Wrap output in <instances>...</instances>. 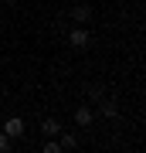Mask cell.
<instances>
[{"instance_id":"8992f818","label":"cell","mask_w":146,"mask_h":153,"mask_svg":"<svg viewBox=\"0 0 146 153\" xmlns=\"http://www.w3.org/2000/svg\"><path fill=\"white\" fill-rule=\"evenodd\" d=\"M41 133H44V136H58V133H61V123L48 116V119H41Z\"/></svg>"},{"instance_id":"9c48e42d","label":"cell","mask_w":146,"mask_h":153,"mask_svg":"<svg viewBox=\"0 0 146 153\" xmlns=\"http://www.w3.org/2000/svg\"><path fill=\"white\" fill-rule=\"evenodd\" d=\"M4 4H7V7H17V0H4Z\"/></svg>"},{"instance_id":"3957f363","label":"cell","mask_w":146,"mask_h":153,"mask_svg":"<svg viewBox=\"0 0 146 153\" xmlns=\"http://www.w3.org/2000/svg\"><path fill=\"white\" fill-rule=\"evenodd\" d=\"M92 123H95V109H92V105H78V109H75V126L85 129V126H92Z\"/></svg>"},{"instance_id":"7a4b0ae2","label":"cell","mask_w":146,"mask_h":153,"mask_svg":"<svg viewBox=\"0 0 146 153\" xmlns=\"http://www.w3.org/2000/svg\"><path fill=\"white\" fill-rule=\"evenodd\" d=\"M4 133H7L10 140H21V136H24V119H21V116H10V119L4 123Z\"/></svg>"},{"instance_id":"6da1fadb","label":"cell","mask_w":146,"mask_h":153,"mask_svg":"<svg viewBox=\"0 0 146 153\" xmlns=\"http://www.w3.org/2000/svg\"><path fill=\"white\" fill-rule=\"evenodd\" d=\"M88 41H92V34H88L85 27H71V31H68V44H71L75 51H85Z\"/></svg>"},{"instance_id":"52a82bcc","label":"cell","mask_w":146,"mask_h":153,"mask_svg":"<svg viewBox=\"0 0 146 153\" xmlns=\"http://www.w3.org/2000/svg\"><path fill=\"white\" fill-rule=\"evenodd\" d=\"M58 136H61V140H58V143H61V150H75V146H78L75 133H58Z\"/></svg>"},{"instance_id":"277c9868","label":"cell","mask_w":146,"mask_h":153,"mask_svg":"<svg viewBox=\"0 0 146 153\" xmlns=\"http://www.w3.org/2000/svg\"><path fill=\"white\" fill-rule=\"evenodd\" d=\"M68 17H71L75 24H88V21H92V7H88V4H75Z\"/></svg>"},{"instance_id":"5b68a950","label":"cell","mask_w":146,"mask_h":153,"mask_svg":"<svg viewBox=\"0 0 146 153\" xmlns=\"http://www.w3.org/2000/svg\"><path fill=\"white\" fill-rule=\"evenodd\" d=\"M99 112H102L105 119H116V116H119V102H116V99H102V102H99Z\"/></svg>"},{"instance_id":"ba28073f","label":"cell","mask_w":146,"mask_h":153,"mask_svg":"<svg viewBox=\"0 0 146 153\" xmlns=\"http://www.w3.org/2000/svg\"><path fill=\"white\" fill-rule=\"evenodd\" d=\"M7 150H10V136H7L4 129H0V153H7Z\"/></svg>"}]
</instances>
